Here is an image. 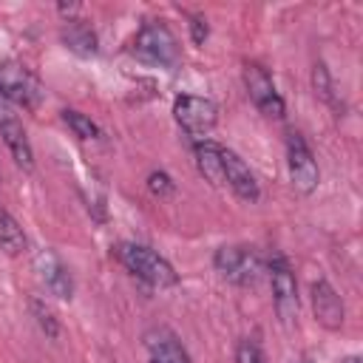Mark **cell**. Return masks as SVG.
Masks as SVG:
<instances>
[{
  "label": "cell",
  "instance_id": "cell-1",
  "mask_svg": "<svg viewBox=\"0 0 363 363\" xmlns=\"http://www.w3.org/2000/svg\"><path fill=\"white\" fill-rule=\"evenodd\" d=\"M113 255L119 258V264L133 275L139 278L142 284L153 286V289H170L179 284V272L176 267L159 255L156 250H150L147 244H136V241H119L113 247Z\"/></svg>",
  "mask_w": 363,
  "mask_h": 363
},
{
  "label": "cell",
  "instance_id": "cell-2",
  "mask_svg": "<svg viewBox=\"0 0 363 363\" xmlns=\"http://www.w3.org/2000/svg\"><path fill=\"white\" fill-rule=\"evenodd\" d=\"M130 54L156 68H176L182 60V45L164 20H147L130 40Z\"/></svg>",
  "mask_w": 363,
  "mask_h": 363
},
{
  "label": "cell",
  "instance_id": "cell-3",
  "mask_svg": "<svg viewBox=\"0 0 363 363\" xmlns=\"http://www.w3.org/2000/svg\"><path fill=\"white\" fill-rule=\"evenodd\" d=\"M173 119L190 136V142L210 139L213 128L218 125V105L213 99H207V96L179 94L173 99Z\"/></svg>",
  "mask_w": 363,
  "mask_h": 363
},
{
  "label": "cell",
  "instance_id": "cell-4",
  "mask_svg": "<svg viewBox=\"0 0 363 363\" xmlns=\"http://www.w3.org/2000/svg\"><path fill=\"white\" fill-rule=\"evenodd\" d=\"M213 267L221 278H227L235 286H252L261 278V258L252 247L244 244H224L213 255Z\"/></svg>",
  "mask_w": 363,
  "mask_h": 363
},
{
  "label": "cell",
  "instance_id": "cell-5",
  "mask_svg": "<svg viewBox=\"0 0 363 363\" xmlns=\"http://www.w3.org/2000/svg\"><path fill=\"white\" fill-rule=\"evenodd\" d=\"M241 79H244V88H247V96L250 102L269 119H284L286 116V105H284V96L278 94L275 88V79L269 77V71L255 62V60H247L241 65Z\"/></svg>",
  "mask_w": 363,
  "mask_h": 363
},
{
  "label": "cell",
  "instance_id": "cell-6",
  "mask_svg": "<svg viewBox=\"0 0 363 363\" xmlns=\"http://www.w3.org/2000/svg\"><path fill=\"white\" fill-rule=\"evenodd\" d=\"M0 96L17 108L34 111L43 99V85L31 68L9 60V62H0Z\"/></svg>",
  "mask_w": 363,
  "mask_h": 363
},
{
  "label": "cell",
  "instance_id": "cell-7",
  "mask_svg": "<svg viewBox=\"0 0 363 363\" xmlns=\"http://www.w3.org/2000/svg\"><path fill=\"white\" fill-rule=\"evenodd\" d=\"M269 286H272V306L284 326H292L298 320V281L289 267V261L281 252H272L269 258Z\"/></svg>",
  "mask_w": 363,
  "mask_h": 363
},
{
  "label": "cell",
  "instance_id": "cell-8",
  "mask_svg": "<svg viewBox=\"0 0 363 363\" xmlns=\"http://www.w3.org/2000/svg\"><path fill=\"white\" fill-rule=\"evenodd\" d=\"M286 170H289V182L301 196H309L318 190L320 182V167L315 162L312 147L306 145V139L298 130L286 133Z\"/></svg>",
  "mask_w": 363,
  "mask_h": 363
},
{
  "label": "cell",
  "instance_id": "cell-9",
  "mask_svg": "<svg viewBox=\"0 0 363 363\" xmlns=\"http://www.w3.org/2000/svg\"><path fill=\"white\" fill-rule=\"evenodd\" d=\"M142 340H145V349H147V363H193L182 337L164 323L147 326Z\"/></svg>",
  "mask_w": 363,
  "mask_h": 363
},
{
  "label": "cell",
  "instance_id": "cell-10",
  "mask_svg": "<svg viewBox=\"0 0 363 363\" xmlns=\"http://www.w3.org/2000/svg\"><path fill=\"white\" fill-rule=\"evenodd\" d=\"M221 173H224V184L247 204H255L261 199V184L255 179V173L250 170V164L230 147L221 145Z\"/></svg>",
  "mask_w": 363,
  "mask_h": 363
},
{
  "label": "cell",
  "instance_id": "cell-11",
  "mask_svg": "<svg viewBox=\"0 0 363 363\" xmlns=\"http://www.w3.org/2000/svg\"><path fill=\"white\" fill-rule=\"evenodd\" d=\"M309 301H312V315L315 320L329 329V332H337L346 320V306H343V298L337 295V289L326 281V278H318L312 281L309 286Z\"/></svg>",
  "mask_w": 363,
  "mask_h": 363
},
{
  "label": "cell",
  "instance_id": "cell-12",
  "mask_svg": "<svg viewBox=\"0 0 363 363\" xmlns=\"http://www.w3.org/2000/svg\"><path fill=\"white\" fill-rule=\"evenodd\" d=\"M37 272L45 284V289L51 295H57L60 301H71L74 298V278H71V269L65 267V261L54 252V250H43L37 255Z\"/></svg>",
  "mask_w": 363,
  "mask_h": 363
},
{
  "label": "cell",
  "instance_id": "cell-13",
  "mask_svg": "<svg viewBox=\"0 0 363 363\" xmlns=\"http://www.w3.org/2000/svg\"><path fill=\"white\" fill-rule=\"evenodd\" d=\"M0 136H3V142H6V147L11 153V159H14V164L23 167L26 173H31L34 170V147L28 142V133H26L23 122L14 113H6V111L0 113Z\"/></svg>",
  "mask_w": 363,
  "mask_h": 363
},
{
  "label": "cell",
  "instance_id": "cell-14",
  "mask_svg": "<svg viewBox=\"0 0 363 363\" xmlns=\"http://www.w3.org/2000/svg\"><path fill=\"white\" fill-rule=\"evenodd\" d=\"M190 147H193V159H196L199 173H201L213 187H221V184H224V173H221V145L213 142V139H199V142H190Z\"/></svg>",
  "mask_w": 363,
  "mask_h": 363
},
{
  "label": "cell",
  "instance_id": "cell-15",
  "mask_svg": "<svg viewBox=\"0 0 363 363\" xmlns=\"http://www.w3.org/2000/svg\"><path fill=\"white\" fill-rule=\"evenodd\" d=\"M62 43L68 51L79 54V57H94L96 48H99V40H96V31L79 20V17H68L65 26H62Z\"/></svg>",
  "mask_w": 363,
  "mask_h": 363
},
{
  "label": "cell",
  "instance_id": "cell-16",
  "mask_svg": "<svg viewBox=\"0 0 363 363\" xmlns=\"http://www.w3.org/2000/svg\"><path fill=\"white\" fill-rule=\"evenodd\" d=\"M0 250L6 255H23L28 250V235L20 221L0 204Z\"/></svg>",
  "mask_w": 363,
  "mask_h": 363
},
{
  "label": "cell",
  "instance_id": "cell-17",
  "mask_svg": "<svg viewBox=\"0 0 363 363\" xmlns=\"http://www.w3.org/2000/svg\"><path fill=\"white\" fill-rule=\"evenodd\" d=\"M62 122L71 128V133L77 136V139H82V142H88V139H99V125L88 116V113H82V111H74V108H65L62 111Z\"/></svg>",
  "mask_w": 363,
  "mask_h": 363
},
{
  "label": "cell",
  "instance_id": "cell-18",
  "mask_svg": "<svg viewBox=\"0 0 363 363\" xmlns=\"http://www.w3.org/2000/svg\"><path fill=\"white\" fill-rule=\"evenodd\" d=\"M31 315H34V320H37V326L45 332V337H57L60 335V320H57V315L51 312V306L43 301V298H31Z\"/></svg>",
  "mask_w": 363,
  "mask_h": 363
},
{
  "label": "cell",
  "instance_id": "cell-19",
  "mask_svg": "<svg viewBox=\"0 0 363 363\" xmlns=\"http://www.w3.org/2000/svg\"><path fill=\"white\" fill-rule=\"evenodd\" d=\"M312 88H315V96H320L323 102L335 105V85H332L329 68L323 62H315L312 65Z\"/></svg>",
  "mask_w": 363,
  "mask_h": 363
},
{
  "label": "cell",
  "instance_id": "cell-20",
  "mask_svg": "<svg viewBox=\"0 0 363 363\" xmlns=\"http://www.w3.org/2000/svg\"><path fill=\"white\" fill-rule=\"evenodd\" d=\"M235 363H269V360H267V354H264V349H261L258 340L244 337L235 346Z\"/></svg>",
  "mask_w": 363,
  "mask_h": 363
},
{
  "label": "cell",
  "instance_id": "cell-21",
  "mask_svg": "<svg viewBox=\"0 0 363 363\" xmlns=\"http://www.w3.org/2000/svg\"><path fill=\"white\" fill-rule=\"evenodd\" d=\"M147 190H150L153 196H159V199H167V196L176 193V182H173L164 170H153V173L147 176Z\"/></svg>",
  "mask_w": 363,
  "mask_h": 363
},
{
  "label": "cell",
  "instance_id": "cell-22",
  "mask_svg": "<svg viewBox=\"0 0 363 363\" xmlns=\"http://www.w3.org/2000/svg\"><path fill=\"white\" fill-rule=\"evenodd\" d=\"M207 34H210L207 20H204L201 14H190V37H193V43L201 45V43L207 40Z\"/></svg>",
  "mask_w": 363,
  "mask_h": 363
},
{
  "label": "cell",
  "instance_id": "cell-23",
  "mask_svg": "<svg viewBox=\"0 0 363 363\" xmlns=\"http://www.w3.org/2000/svg\"><path fill=\"white\" fill-rule=\"evenodd\" d=\"M340 363H360V357H357V354H349V357H343Z\"/></svg>",
  "mask_w": 363,
  "mask_h": 363
}]
</instances>
